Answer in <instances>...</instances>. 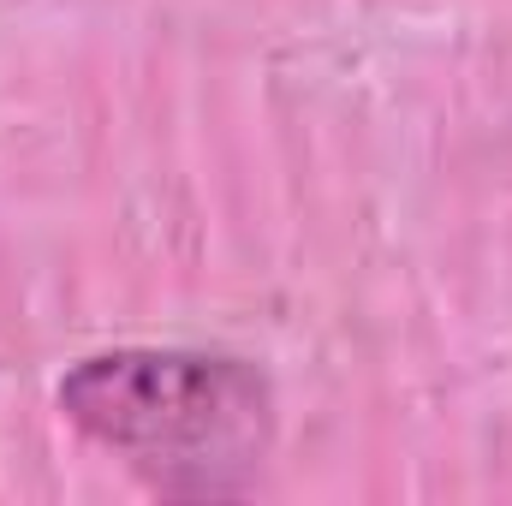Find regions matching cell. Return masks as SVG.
<instances>
[{
  "label": "cell",
  "instance_id": "cell-1",
  "mask_svg": "<svg viewBox=\"0 0 512 506\" xmlns=\"http://www.w3.org/2000/svg\"><path fill=\"white\" fill-rule=\"evenodd\" d=\"M60 405L167 495H233L268 447V387L239 358L108 352L60 381Z\"/></svg>",
  "mask_w": 512,
  "mask_h": 506
}]
</instances>
